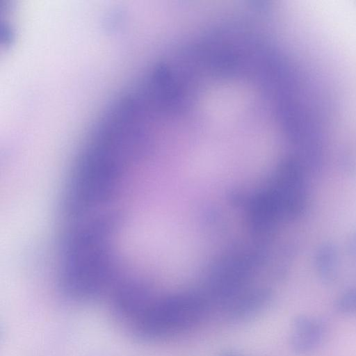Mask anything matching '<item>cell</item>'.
<instances>
[{
	"label": "cell",
	"instance_id": "8",
	"mask_svg": "<svg viewBox=\"0 0 356 356\" xmlns=\"http://www.w3.org/2000/svg\"><path fill=\"white\" fill-rule=\"evenodd\" d=\"M219 356H239V355H238L236 353H235L234 352L228 351V352H225V353L220 354Z\"/></svg>",
	"mask_w": 356,
	"mask_h": 356
},
{
	"label": "cell",
	"instance_id": "1",
	"mask_svg": "<svg viewBox=\"0 0 356 356\" xmlns=\"http://www.w3.org/2000/svg\"><path fill=\"white\" fill-rule=\"evenodd\" d=\"M74 222L63 243L60 286L70 298L93 300L114 282L110 238L115 220L110 215L95 214Z\"/></svg>",
	"mask_w": 356,
	"mask_h": 356
},
{
	"label": "cell",
	"instance_id": "7",
	"mask_svg": "<svg viewBox=\"0 0 356 356\" xmlns=\"http://www.w3.org/2000/svg\"><path fill=\"white\" fill-rule=\"evenodd\" d=\"M335 310L343 315L356 313V288L342 293L335 301Z\"/></svg>",
	"mask_w": 356,
	"mask_h": 356
},
{
	"label": "cell",
	"instance_id": "3",
	"mask_svg": "<svg viewBox=\"0 0 356 356\" xmlns=\"http://www.w3.org/2000/svg\"><path fill=\"white\" fill-rule=\"evenodd\" d=\"M153 301L148 288L136 281H125L115 287L114 310L122 318L133 323Z\"/></svg>",
	"mask_w": 356,
	"mask_h": 356
},
{
	"label": "cell",
	"instance_id": "4",
	"mask_svg": "<svg viewBox=\"0 0 356 356\" xmlns=\"http://www.w3.org/2000/svg\"><path fill=\"white\" fill-rule=\"evenodd\" d=\"M326 332V323L321 318L305 314L298 315L291 325L290 346L298 354L310 353L321 346Z\"/></svg>",
	"mask_w": 356,
	"mask_h": 356
},
{
	"label": "cell",
	"instance_id": "5",
	"mask_svg": "<svg viewBox=\"0 0 356 356\" xmlns=\"http://www.w3.org/2000/svg\"><path fill=\"white\" fill-rule=\"evenodd\" d=\"M273 294L266 289H259L237 296L227 305V316L232 322H242L263 311L271 301Z\"/></svg>",
	"mask_w": 356,
	"mask_h": 356
},
{
	"label": "cell",
	"instance_id": "9",
	"mask_svg": "<svg viewBox=\"0 0 356 356\" xmlns=\"http://www.w3.org/2000/svg\"><path fill=\"white\" fill-rule=\"evenodd\" d=\"M350 248L353 249V250H352V252L356 254V237L355 238L353 245H352Z\"/></svg>",
	"mask_w": 356,
	"mask_h": 356
},
{
	"label": "cell",
	"instance_id": "2",
	"mask_svg": "<svg viewBox=\"0 0 356 356\" xmlns=\"http://www.w3.org/2000/svg\"><path fill=\"white\" fill-rule=\"evenodd\" d=\"M206 311V302L196 296L179 295L153 300L131 323L132 330L140 339H161L194 327Z\"/></svg>",
	"mask_w": 356,
	"mask_h": 356
},
{
	"label": "cell",
	"instance_id": "6",
	"mask_svg": "<svg viewBox=\"0 0 356 356\" xmlns=\"http://www.w3.org/2000/svg\"><path fill=\"white\" fill-rule=\"evenodd\" d=\"M316 265L318 276L323 282L330 284L336 280L337 254L332 244L322 245L316 254Z\"/></svg>",
	"mask_w": 356,
	"mask_h": 356
}]
</instances>
